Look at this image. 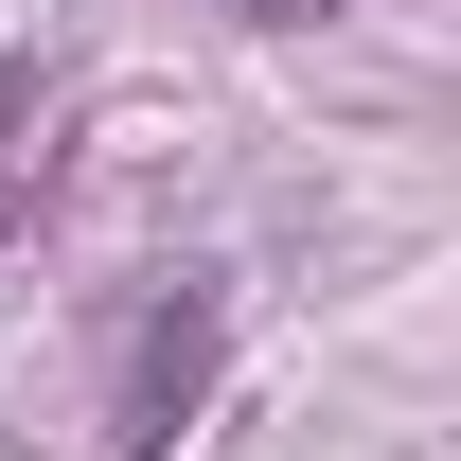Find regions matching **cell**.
I'll return each mask as SVG.
<instances>
[{"instance_id":"obj_2","label":"cell","mask_w":461,"mask_h":461,"mask_svg":"<svg viewBox=\"0 0 461 461\" xmlns=\"http://www.w3.org/2000/svg\"><path fill=\"white\" fill-rule=\"evenodd\" d=\"M230 18H338V0H230Z\"/></svg>"},{"instance_id":"obj_1","label":"cell","mask_w":461,"mask_h":461,"mask_svg":"<svg viewBox=\"0 0 461 461\" xmlns=\"http://www.w3.org/2000/svg\"><path fill=\"white\" fill-rule=\"evenodd\" d=\"M195 391H213V285H177L160 320H142V355H124V444L160 461L177 426H195Z\"/></svg>"}]
</instances>
